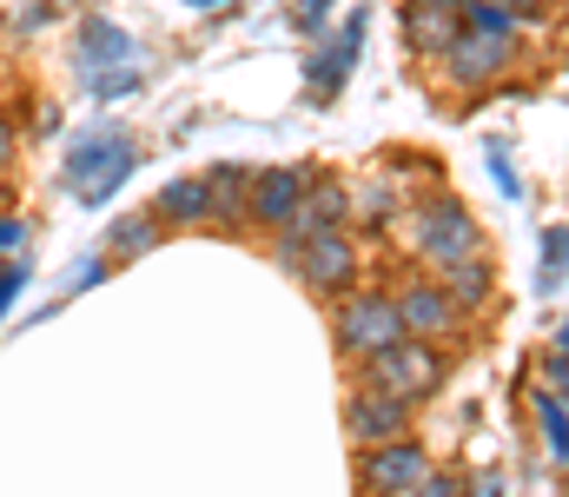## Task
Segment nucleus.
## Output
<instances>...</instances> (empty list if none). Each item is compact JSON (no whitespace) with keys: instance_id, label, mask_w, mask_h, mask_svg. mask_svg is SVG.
Listing matches in <instances>:
<instances>
[{"instance_id":"obj_1","label":"nucleus","mask_w":569,"mask_h":497,"mask_svg":"<svg viewBox=\"0 0 569 497\" xmlns=\"http://www.w3.org/2000/svg\"><path fill=\"white\" fill-rule=\"evenodd\" d=\"M133 166H140V147H133L120 127H93V133H80V140L67 147V186H73L87 206H107V199L127 186Z\"/></svg>"},{"instance_id":"obj_2","label":"nucleus","mask_w":569,"mask_h":497,"mask_svg":"<svg viewBox=\"0 0 569 497\" xmlns=\"http://www.w3.org/2000/svg\"><path fill=\"white\" fill-rule=\"evenodd\" d=\"M358 385H378V391H391L405 405H425L430 391H443V358H437V345H425V338H398L378 358H365V378Z\"/></svg>"},{"instance_id":"obj_3","label":"nucleus","mask_w":569,"mask_h":497,"mask_svg":"<svg viewBox=\"0 0 569 497\" xmlns=\"http://www.w3.org/2000/svg\"><path fill=\"white\" fill-rule=\"evenodd\" d=\"M331 331H338V351H351V358H378L385 345H398L405 338V319H398V299L391 292H345L338 299V312H331Z\"/></svg>"},{"instance_id":"obj_4","label":"nucleus","mask_w":569,"mask_h":497,"mask_svg":"<svg viewBox=\"0 0 569 497\" xmlns=\"http://www.w3.org/2000/svg\"><path fill=\"white\" fill-rule=\"evenodd\" d=\"M411 246H418L425 266L443 272V266L483 252V232H477V219H470L463 199H430V206H418V219H411Z\"/></svg>"},{"instance_id":"obj_5","label":"nucleus","mask_w":569,"mask_h":497,"mask_svg":"<svg viewBox=\"0 0 569 497\" xmlns=\"http://www.w3.org/2000/svg\"><path fill=\"white\" fill-rule=\"evenodd\" d=\"M291 272H298L311 292H325V299H345V292L358 286L365 259H358V239H351V232H311V239L298 246Z\"/></svg>"},{"instance_id":"obj_6","label":"nucleus","mask_w":569,"mask_h":497,"mask_svg":"<svg viewBox=\"0 0 569 497\" xmlns=\"http://www.w3.org/2000/svg\"><path fill=\"white\" fill-rule=\"evenodd\" d=\"M425 478H430V451L411 431L391 438V445H371V451H365V471H358L365 497H411Z\"/></svg>"},{"instance_id":"obj_7","label":"nucleus","mask_w":569,"mask_h":497,"mask_svg":"<svg viewBox=\"0 0 569 497\" xmlns=\"http://www.w3.org/2000/svg\"><path fill=\"white\" fill-rule=\"evenodd\" d=\"M365 27H371V13L358 7V13H351V20H345V27H338L311 60H305V93H311L318 107H325V100H338V87L351 80V67H358V53H365Z\"/></svg>"},{"instance_id":"obj_8","label":"nucleus","mask_w":569,"mask_h":497,"mask_svg":"<svg viewBox=\"0 0 569 497\" xmlns=\"http://www.w3.org/2000/svg\"><path fill=\"white\" fill-rule=\"evenodd\" d=\"M398 299V319H405V338H425V345H437V338H450V331L463 326V306L443 292V279H411L405 292H391Z\"/></svg>"},{"instance_id":"obj_9","label":"nucleus","mask_w":569,"mask_h":497,"mask_svg":"<svg viewBox=\"0 0 569 497\" xmlns=\"http://www.w3.org/2000/svg\"><path fill=\"white\" fill-rule=\"evenodd\" d=\"M405 425H411V405L391 398V391H378V385H358V391L345 398V431H351V445H365V451L405 438Z\"/></svg>"},{"instance_id":"obj_10","label":"nucleus","mask_w":569,"mask_h":497,"mask_svg":"<svg viewBox=\"0 0 569 497\" xmlns=\"http://www.w3.org/2000/svg\"><path fill=\"white\" fill-rule=\"evenodd\" d=\"M510 53H517L510 40H490V33L457 27V40H450L437 60H443V80H450V87H490V80L510 67Z\"/></svg>"},{"instance_id":"obj_11","label":"nucleus","mask_w":569,"mask_h":497,"mask_svg":"<svg viewBox=\"0 0 569 497\" xmlns=\"http://www.w3.org/2000/svg\"><path fill=\"white\" fill-rule=\"evenodd\" d=\"M305 192H311V172H305V166H266V172H252V199H246V219L279 232L284 219L305 206Z\"/></svg>"},{"instance_id":"obj_12","label":"nucleus","mask_w":569,"mask_h":497,"mask_svg":"<svg viewBox=\"0 0 569 497\" xmlns=\"http://www.w3.org/2000/svg\"><path fill=\"white\" fill-rule=\"evenodd\" d=\"M133 53H140V47H133L127 27H113V20H100V13L80 27V67H87V73H107V67H120V60H133Z\"/></svg>"},{"instance_id":"obj_13","label":"nucleus","mask_w":569,"mask_h":497,"mask_svg":"<svg viewBox=\"0 0 569 497\" xmlns=\"http://www.w3.org/2000/svg\"><path fill=\"white\" fill-rule=\"evenodd\" d=\"M152 219H159V226H199V219H212L206 179H166L159 199H152Z\"/></svg>"},{"instance_id":"obj_14","label":"nucleus","mask_w":569,"mask_h":497,"mask_svg":"<svg viewBox=\"0 0 569 497\" xmlns=\"http://www.w3.org/2000/svg\"><path fill=\"white\" fill-rule=\"evenodd\" d=\"M443 279V292L463 306V312H477V306H490V292H497V272H490V252H470V259H457V266H443L437 272Z\"/></svg>"},{"instance_id":"obj_15","label":"nucleus","mask_w":569,"mask_h":497,"mask_svg":"<svg viewBox=\"0 0 569 497\" xmlns=\"http://www.w3.org/2000/svg\"><path fill=\"white\" fill-rule=\"evenodd\" d=\"M450 40H457V13H437V7H411V0H405V47H411V53L437 60Z\"/></svg>"},{"instance_id":"obj_16","label":"nucleus","mask_w":569,"mask_h":497,"mask_svg":"<svg viewBox=\"0 0 569 497\" xmlns=\"http://www.w3.org/2000/svg\"><path fill=\"white\" fill-rule=\"evenodd\" d=\"M206 199H212V219H219V226H239V219H246V199H252V172H246V166H219V172L206 179Z\"/></svg>"},{"instance_id":"obj_17","label":"nucleus","mask_w":569,"mask_h":497,"mask_svg":"<svg viewBox=\"0 0 569 497\" xmlns=\"http://www.w3.org/2000/svg\"><path fill=\"white\" fill-rule=\"evenodd\" d=\"M523 7H510V0H470L463 13H457V27H470V33H490V40H510L517 47V33H523Z\"/></svg>"},{"instance_id":"obj_18","label":"nucleus","mask_w":569,"mask_h":497,"mask_svg":"<svg viewBox=\"0 0 569 497\" xmlns=\"http://www.w3.org/2000/svg\"><path fill=\"white\" fill-rule=\"evenodd\" d=\"M537 425H543V445H550V458L569 471V405L557 391H537Z\"/></svg>"},{"instance_id":"obj_19","label":"nucleus","mask_w":569,"mask_h":497,"mask_svg":"<svg viewBox=\"0 0 569 497\" xmlns=\"http://www.w3.org/2000/svg\"><path fill=\"white\" fill-rule=\"evenodd\" d=\"M537 286H543V292L569 286V226H550V232H543V266H537Z\"/></svg>"},{"instance_id":"obj_20","label":"nucleus","mask_w":569,"mask_h":497,"mask_svg":"<svg viewBox=\"0 0 569 497\" xmlns=\"http://www.w3.org/2000/svg\"><path fill=\"white\" fill-rule=\"evenodd\" d=\"M87 93H93V100H127V93H140V67H107V73H87Z\"/></svg>"},{"instance_id":"obj_21","label":"nucleus","mask_w":569,"mask_h":497,"mask_svg":"<svg viewBox=\"0 0 569 497\" xmlns=\"http://www.w3.org/2000/svg\"><path fill=\"white\" fill-rule=\"evenodd\" d=\"M152 246H159V219H120L113 226V252L133 259V252H152Z\"/></svg>"},{"instance_id":"obj_22","label":"nucleus","mask_w":569,"mask_h":497,"mask_svg":"<svg viewBox=\"0 0 569 497\" xmlns=\"http://www.w3.org/2000/svg\"><path fill=\"white\" fill-rule=\"evenodd\" d=\"M483 160H490V179H497L510 199H523V179H517V166H510V147H503V140H490V153H483Z\"/></svg>"},{"instance_id":"obj_23","label":"nucleus","mask_w":569,"mask_h":497,"mask_svg":"<svg viewBox=\"0 0 569 497\" xmlns=\"http://www.w3.org/2000/svg\"><path fill=\"white\" fill-rule=\"evenodd\" d=\"M411 497H470V478H457V471H437V465H430V478Z\"/></svg>"},{"instance_id":"obj_24","label":"nucleus","mask_w":569,"mask_h":497,"mask_svg":"<svg viewBox=\"0 0 569 497\" xmlns=\"http://www.w3.org/2000/svg\"><path fill=\"white\" fill-rule=\"evenodd\" d=\"M331 7H338V0H298V33L311 40V33H318V27L331 20Z\"/></svg>"},{"instance_id":"obj_25","label":"nucleus","mask_w":569,"mask_h":497,"mask_svg":"<svg viewBox=\"0 0 569 497\" xmlns=\"http://www.w3.org/2000/svg\"><path fill=\"white\" fill-rule=\"evenodd\" d=\"M20 286H27V266H0V319H7V306H13Z\"/></svg>"},{"instance_id":"obj_26","label":"nucleus","mask_w":569,"mask_h":497,"mask_svg":"<svg viewBox=\"0 0 569 497\" xmlns=\"http://www.w3.org/2000/svg\"><path fill=\"white\" fill-rule=\"evenodd\" d=\"M100 272H107V259H80V272H73V292H87V286H100Z\"/></svg>"},{"instance_id":"obj_27","label":"nucleus","mask_w":569,"mask_h":497,"mask_svg":"<svg viewBox=\"0 0 569 497\" xmlns=\"http://www.w3.org/2000/svg\"><path fill=\"white\" fill-rule=\"evenodd\" d=\"M20 239H27V219H13V212H0V252H7V246H20Z\"/></svg>"},{"instance_id":"obj_28","label":"nucleus","mask_w":569,"mask_h":497,"mask_svg":"<svg viewBox=\"0 0 569 497\" xmlns=\"http://www.w3.org/2000/svg\"><path fill=\"white\" fill-rule=\"evenodd\" d=\"M550 385H557V398L569 405V358H550Z\"/></svg>"},{"instance_id":"obj_29","label":"nucleus","mask_w":569,"mask_h":497,"mask_svg":"<svg viewBox=\"0 0 569 497\" xmlns=\"http://www.w3.org/2000/svg\"><path fill=\"white\" fill-rule=\"evenodd\" d=\"M411 7H437V13H463L470 0H411Z\"/></svg>"},{"instance_id":"obj_30","label":"nucleus","mask_w":569,"mask_h":497,"mask_svg":"<svg viewBox=\"0 0 569 497\" xmlns=\"http://www.w3.org/2000/svg\"><path fill=\"white\" fill-rule=\"evenodd\" d=\"M7 153H13V127L0 120V160H7Z\"/></svg>"},{"instance_id":"obj_31","label":"nucleus","mask_w":569,"mask_h":497,"mask_svg":"<svg viewBox=\"0 0 569 497\" xmlns=\"http://www.w3.org/2000/svg\"><path fill=\"white\" fill-rule=\"evenodd\" d=\"M557 358H569V319L557 326Z\"/></svg>"},{"instance_id":"obj_32","label":"nucleus","mask_w":569,"mask_h":497,"mask_svg":"<svg viewBox=\"0 0 569 497\" xmlns=\"http://www.w3.org/2000/svg\"><path fill=\"white\" fill-rule=\"evenodd\" d=\"M510 7H523V13H530V20H537V13H543V0H510Z\"/></svg>"},{"instance_id":"obj_33","label":"nucleus","mask_w":569,"mask_h":497,"mask_svg":"<svg viewBox=\"0 0 569 497\" xmlns=\"http://www.w3.org/2000/svg\"><path fill=\"white\" fill-rule=\"evenodd\" d=\"M192 7H219V0H192Z\"/></svg>"}]
</instances>
